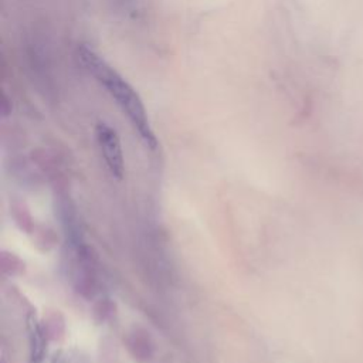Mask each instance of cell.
Segmentation results:
<instances>
[{"mask_svg": "<svg viewBox=\"0 0 363 363\" xmlns=\"http://www.w3.org/2000/svg\"><path fill=\"white\" fill-rule=\"evenodd\" d=\"M75 57L81 67L95 78V81L106 89L109 96L116 102L121 111L126 115L140 139L150 149H156L157 139L150 126L146 108L136 89L98 52L86 44H79L75 50Z\"/></svg>", "mask_w": 363, "mask_h": 363, "instance_id": "6da1fadb", "label": "cell"}, {"mask_svg": "<svg viewBox=\"0 0 363 363\" xmlns=\"http://www.w3.org/2000/svg\"><path fill=\"white\" fill-rule=\"evenodd\" d=\"M115 1H118L119 4H125L126 6V4H130L133 0H115Z\"/></svg>", "mask_w": 363, "mask_h": 363, "instance_id": "277c9868", "label": "cell"}, {"mask_svg": "<svg viewBox=\"0 0 363 363\" xmlns=\"http://www.w3.org/2000/svg\"><path fill=\"white\" fill-rule=\"evenodd\" d=\"M95 136L111 174L116 179H122L125 173V160L118 132L108 123L98 122L95 126Z\"/></svg>", "mask_w": 363, "mask_h": 363, "instance_id": "7a4b0ae2", "label": "cell"}, {"mask_svg": "<svg viewBox=\"0 0 363 363\" xmlns=\"http://www.w3.org/2000/svg\"><path fill=\"white\" fill-rule=\"evenodd\" d=\"M27 332H28L31 360L34 363H38L43 360L45 353V335L34 312H30L27 316Z\"/></svg>", "mask_w": 363, "mask_h": 363, "instance_id": "3957f363", "label": "cell"}]
</instances>
